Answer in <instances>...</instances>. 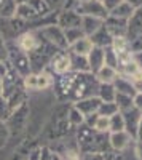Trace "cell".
<instances>
[{
  "instance_id": "30",
  "label": "cell",
  "mask_w": 142,
  "mask_h": 160,
  "mask_svg": "<svg viewBox=\"0 0 142 160\" xmlns=\"http://www.w3.org/2000/svg\"><path fill=\"white\" fill-rule=\"evenodd\" d=\"M104 66H109V68L118 69V61H117V55L112 50V47H106L104 48Z\"/></svg>"
},
{
  "instance_id": "20",
  "label": "cell",
  "mask_w": 142,
  "mask_h": 160,
  "mask_svg": "<svg viewBox=\"0 0 142 160\" xmlns=\"http://www.w3.org/2000/svg\"><path fill=\"white\" fill-rule=\"evenodd\" d=\"M115 96H117V90H115L113 85L99 83V87H97V98L102 102H115Z\"/></svg>"
},
{
  "instance_id": "35",
  "label": "cell",
  "mask_w": 142,
  "mask_h": 160,
  "mask_svg": "<svg viewBox=\"0 0 142 160\" xmlns=\"http://www.w3.org/2000/svg\"><path fill=\"white\" fill-rule=\"evenodd\" d=\"M121 2H123V0H104V2H102V5H104V8L110 13L113 8H117Z\"/></svg>"
},
{
  "instance_id": "46",
  "label": "cell",
  "mask_w": 142,
  "mask_h": 160,
  "mask_svg": "<svg viewBox=\"0 0 142 160\" xmlns=\"http://www.w3.org/2000/svg\"><path fill=\"white\" fill-rule=\"evenodd\" d=\"M99 2H104V0H99Z\"/></svg>"
},
{
  "instance_id": "1",
  "label": "cell",
  "mask_w": 142,
  "mask_h": 160,
  "mask_svg": "<svg viewBox=\"0 0 142 160\" xmlns=\"http://www.w3.org/2000/svg\"><path fill=\"white\" fill-rule=\"evenodd\" d=\"M97 87H99V82L94 74L91 72L83 74V72L70 71L67 74L61 75L59 85H58V90H59L58 95L61 99L75 104L80 99L96 96L94 91H97Z\"/></svg>"
},
{
  "instance_id": "38",
  "label": "cell",
  "mask_w": 142,
  "mask_h": 160,
  "mask_svg": "<svg viewBox=\"0 0 142 160\" xmlns=\"http://www.w3.org/2000/svg\"><path fill=\"white\" fill-rule=\"evenodd\" d=\"M46 2V5L50 7V10H53V8H58L59 5H62L66 0H45Z\"/></svg>"
},
{
  "instance_id": "22",
  "label": "cell",
  "mask_w": 142,
  "mask_h": 160,
  "mask_svg": "<svg viewBox=\"0 0 142 160\" xmlns=\"http://www.w3.org/2000/svg\"><path fill=\"white\" fill-rule=\"evenodd\" d=\"M113 87H115V90H117V93H121V95H128V96H133V98L136 95L131 82L128 78L121 77V75H118V78L113 82Z\"/></svg>"
},
{
  "instance_id": "6",
  "label": "cell",
  "mask_w": 142,
  "mask_h": 160,
  "mask_svg": "<svg viewBox=\"0 0 142 160\" xmlns=\"http://www.w3.org/2000/svg\"><path fill=\"white\" fill-rule=\"evenodd\" d=\"M8 56L11 58V62H13L11 68L18 72V75H21V77L24 78V77H27V75L31 74V62H29V58H27V55H26L22 50H19V48L16 47V51H11V55H8Z\"/></svg>"
},
{
  "instance_id": "39",
  "label": "cell",
  "mask_w": 142,
  "mask_h": 160,
  "mask_svg": "<svg viewBox=\"0 0 142 160\" xmlns=\"http://www.w3.org/2000/svg\"><path fill=\"white\" fill-rule=\"evenodd\" d=\"M134 152H136V157H137L139 160H142V142H140V141H136Z\"/></svg>"
},
{
  "instance_id": "16",
  "label": "cell",
  "mask_w": 142,
  "mask_h": 160,
  "mask_svg": "<svg viewBox=\"0 0 142 160\" xmlns=\"http://www.w3.org/2000/svg\"><path fill=\"white\" fill-rule=\"evenodd\" d=\"M93 47H94V45L91 43L89 37H83V38H80V40H78V42H75L73 45H70V47H69V51H70V53H73V55L86 56V58H88V55L91 53Z\"/></svg>"
},
{
  "instance_id": "9",
  "label": "cell",
  "mask_w": 142,
  "mask_h": 160,
  "mask_svg": "<svg viewBox=\"0 0 142 160\" xmlns=\"http://www.w3.org/2000/svg\"><path fill=\"white\" fill-rule=\"evenodd\" d=\"M50 68L53 69V72L59 74V75H64L72 71V64H70V56L69 53L66 51H58L56 55L51 58L50 61Z\"/></svg>"
},
{
  "instance_id": "5",
  "label": "cell",
  "mask_w": 142,
  "mask_h": 160,
  "mask_svg": "<svg viewBox=\"0 0 142 160\" xmlns=\"http://www.w3.org/2000/svg\"><path fill=\"white\" fill-rule=\"evenodd\" d=\"M51 85H53V78L45 71L38 74H29L27 77H24V88L27 90H45Z\"/></svg>"
},
{
  "instance_id": "10",
  "label": "cell",
  "mask_w": 142,
  "mask_h": 160,
  "mask_svg": "<svg viewBox=\"0 0 142 160\" xmlns=\"http://www.w3.org/2000/svg\"><path fill=\"white\" fill-rule=\"evenodd\" d=\"M101 102H102V101H101L97 96H89V98H85V99L77 101V102L73 104V108L78 109V111L82 112V115L86 118V117H89V115L97 114Z\"/></svg>"
},
{
  "instance_id": "41",
  "label": "cell",
  "mask_w": 142,
  "mask_h": 160,
  "mask_svg": "<svg viewBox=\"0 0 142 160\" xmlns=\"http://www.w3.org/2000/svg\"><path fill=\"white\" fill-rule=\"evenodd\" d=\"M40 154H42V151H40V149L34 151L32 154H29V160H40Z\"/></svg>"
},
{
  "instance_id": "13",
  "label": "cell",
  "mask_w": 142,
  "mask_h": 160,
  "mask_svg": "<svg viewBox=\"0 0 142 160\" xmlns=\"http://www.w3.org/2000/svg\"><path fill=\"white\" fill-rule=\"evenodd\" d=\"M38 43H40V37L37 32H24L19 38H18V48L22 50L26 55H29L31 51H34Z\"/></svg>"
},
{
  "instance_id": "24",
  "label": "cell",
  "mask_w": 142,
  "mask_h": 160,
  "mask_svg": "<svg viewBox=\"0 0 142 160\" xmlns=\"http://www.w3.org/2000/svg\"><path fill=\"white\" fill-rule=\"evenodd\" d=\"M115 104L120 112H125V111H130L134 108L133 104V96H128V95H121V93H117L115 96Z\"/></svg>"
},
{
  "instance_id": "28",
  "label": "cell",
  "mask_w": 142,
  "mask_h": 160,
  "mask_svg": "<svg viewBox=\"0 0 142 160\" xmlns=\"http://www.w3.org/2000/svg\"><path fill=\"white\" fill-rule=\"evenodd\" d=\"M64 35H66V40H67V45H73L75 42H78L80 38L86 37L82 31V28H73V29H66L64 31Z\"/></svg>"
},
{
  "instance_id": "19",
  "label": "cell",
  "mask_w": 142,
  "mask_h": 160,
  "mask_svg": "<svg viewBox=\"0 0 142 160\" xmlns=\"http://www.w3.org/2000/svg\"><path fill=\"white\" fill-rule=\"evenodd\" d=\"M104 21H101L97 18H93V16H82V31L86 37H91L101 26Z\"/></svg>"
},
{
  "instance_id": "4",
  "label": "cell",
  "mask_w": 142,
  "mask_h": 160,
  "mask_svg": "<svg viewBox=\"0 0 142 160\" xmlns=\"http://www.w3.org/2000/svg\"><path fill=\"white\" fill-rule=\"evenodd\" d=\"M40 35H43V38H46L51 45H54L56 48H59L61 51H66L69 48L64 31L59 28L58 24H51V26H45L43 29H40Z\"/></svg>"
},
{
  "instance_id": "3",
  "label": "cell",
  "mask_w": 142,
  "mask_h": 160,
  "mask_svg": "<svg viewBox=\"0 0 142 160\" xmlns=\"http://www.w3.org/2000/svg\"><path fill=\"white\" fill-rule=\"evenodd\" d=\"M73 10L80 16H93L101 21H106L109 16V11L104 8L102 2H99V0H88V2H83V3H77Z\"/></svg>"
},
{
  "instance_id": "44",
  "label": "cell",
  "mask_w": 142,
  "mask_h": 160,
  "mask_svg": "<svg viewBox=\"0 0 142 160\" xmlns=\"http://www.w3.org/2000/svg\"><path fill=\"white\" fill-rule=\"evenodd\" d=\"M77 2H78V3H83V2H88V0H77Z\"/></svg>"
},
{
  "instance_id": "7",
  "label": "cell",
  "mask_w": 142,
  "mask_h": 160,
  "mask_svg": "<svg viewBox=\"0 0 142 160\" xmlns=\"http://www.w3.org/2000/svg\"><path fill=\"white\" fill-rule=\"evenodd\" d=\"M123 114V120H125V131L131 136L133 141H136V135H137V127H139V120L142 112L137 111L136 108L130 109V111H125Z\"/></svg>"
},
{
  "instance_id": "37",
  "label": "cell",
  "mask_w": 142,
  "mask_h": 160,
  "mask_svg": "<svg viewBox=\"0 0 142 160\" xmlns=\"http://www.w3.org/2000/svg\"><path fill=\"white\" fill-rule=\"evenodd\" d=\"M133 104H134V108L137 111L142 112V93H136L134 98H133Z\"/></svg>"
},
{
  "instance_id": "42",
  "label": "cell",
  "mask_w": 142,
  "mask_h": 160,
  "mask_svg": "<svg viewBox=\"0 0 142 160\" xmlns=\"http://www.w3.org/2000/svg\"><path fill=\"white\" fill-rule=\"evenodd\" d=\"M112 160H123V157H121V155H117V154H115Z\"/></svg>"
},
{
  "instance_id": "43",
  "label": "cell",
  "mask_w": 142,
  "mask_h": 160,
  "mask_svg": "<svg viewBox=\"0 0 142 160\" xmlns=\"http://www.w3.org/2000/svg\"><path fill=\"white\" fill-rule=\"evenodd\" d=\"M27 2H29V0H16V5L18 3H27Z\"/></svg>"
},
{
  "instance_id": "21",
  "label": "cell",
  "mask_w": 142,
  "mask_h": 160,
  "mask_svg": "<svg viewBox=\"0 0 142 160\" xmlns=\"http://www.w3.org/2000/svg\"><path fill=\"white\" fill-rule=\"evenodd\" d=\"M67 53H69V56H70L72 71H75V72H83V74L91 72V71H89V62H88V58H86V56L73 55V53H70V51H67Z\"/></svg>"
},
{
  "instance_id": "23",
  "label": "cell",
  "mask_w": 142,
  "mask_h": 160,
  "mask_svg": "<svg viewBox=\"0 0 142 160\" xmlns=\"http://www.w3.org/2000/svg\"><path fill=\"white\" fill-rule=\"evenodd\" d=\"M15 18L26 21V19H34V18H37V15H35V11L31 8L29 3H18V5H16V10H15Z\"/></svg>"
},
{
  "instance_id": "34",
  "label": "cell",
  "mask_w": 142,
  "mask_h": 160,
  "mask_svg": "<svg viewBox=\"0 0 142 160\" xmlns=\"http://www.w3.org/2000/svg\"><path fill=\"white\" fill-rule=\"evenodd\" d=\"M10 136V131H8V127L3 123V122H0V148H3L7 139Z\"/></svg>"
},
{
  "instance_id": "27",
  "label": "cell",
  "mask_w": 142,
  "mask_h": 160,
  "mask_svg": "<svg viewBox=\"0 0 142 160\" xmlns=\"http://www.w3.org/2000/svg\"><path fill=\"white\" fill-rule=\"evenodd\" d=\"M67 122H69L70 127H77V128H78L80 125L85 123V117L82 115V112L78 109H75L73 106H72L69 114H67Z\"/></svg>"
},
{
  "instance_id": "26",
  "label": "cell",
  "mask_w": 142,
  "mask_h": 160,
  "mask_svg": "<svg viewBox=\"0 0 142 160\" xmlns=\"http://www.w3.org/2000/svg\"><path fill=\"white\" fill-rule=\"evenodd\" d=\"M110 120V130L109 133H117V131H125V120H123V114L117 112L112 117H109Z\"/></svg>"
},
{
  "instance_id": "36",
  "label": "cell",
  "mask_w": 142,
  "mask_h": 160,
  "mask_svg": "<svg viewBox=\"0 0 142 160\" xmlns=\"http://www.w3.org/2000/svg\"><path fill=\"white\" fill-rule=\"evenodd\" d=\"M8 58V48L5 47V42L2 38V34H0V61L3 62V59Z\"/></svg>"
},
{
  "instance_id": "33",
  "label": "cell",
  "mask_w": 142,
  "mask_h": 160,
  "mask_svg": "<svg viewBox=\"0 0 142 160\" xmlns=\"http://www.w3.org/2000/svg\"><path fill=\"white\" fill-rule=\"evenodd\" d=\"M11 115V109L8 106V101L0 96V122H5V120H8V117Z\"/></svg>"
},
{
  "instance_id": "17",
  "label": "cell",
  "mask_w": 142,
  "mask_h": 160,
  "mask_svg": "<svg viewBox=\"0 0 142 160\" xmlns=\"http://www.w3.org/2000/svg\"><path fill=\"white\" fill-rule=\"evenodd\" d=\"M97 82L99 83H109V85H113V82L118 78V71L113 69V68H109V66H102V68L94 74Z\"/></svg>"
},
{
  "instance_id": "29",
  "label": "cell",
  "mask_w": 142,
  "mask_h": 160,
  "mask_svg": "<svg viewBox=\"0 0 142 160\" xmlns=\"http://www.w3.org/2000/svg\"><path fill=\"white\" fill-rule=\"evenodd\" d=\"M91 128L96 130L97 133H109V130H110V120H109V117H104V115L97 114V117H96V120H94V123H93Z\"/></svg>"
},
{
  "instance_id": "18",
  "label": "cell",
  "mask_w": 142,
  "mask_h": 160,
  "mask_svg": "<svg viewBox=\"0 0 142 160\" xmlns=\"http://www.w3.org/2000/svg\"><path fill=\"white\" fill-rule=\"evenodd\" d=\"M134 8L130 5V3H126L125 0L117 7V8H113L110 13H109V16H112V18H117V19H123V21H128L133 15H134Z\"/></svg>"
},
{
  "instance_id": "25",
  "label": "cell",
  "mask_w": 142,
  "mask_h": 160,
  "mask_svg": "<svg viewBox=\"0 0 142 160\" xmlns=\"http://www.w3.org/2000/svg\"><path fill=\"white\" fill-rule=\"evenodd\" d=\"M27 3H29V5H31V8L35 11L37 18L46 16L48 13L51 11V10H50V7L46 5V2H45V0H29Z\"/></svg>"
},
{
  "instance_id": "14",
  "label": "cell",
  "mask_w": 142,
  "mask_h": 160,
  "mask_svg": "<svg viewBox=\"0 0 142 160\" xmlns=\"http://www.w3.org/2000/svg\"><path fill=\"white\" fill-rule=\"evenodd\" d=\"M88 62H89V71H91V74H96L104 66V48L93 47L91 53L88 55Z\"/></svg>"
},
{
  "instance_id": "8",
  "label": "cell",
  "mask_w": 142,
  "mask_h": 160,
  "mask_svg": "<svg viewBox=\"0 0 142 160\" xmlns=\"http://www.w3.org/2000/svg\"><path fill=\"white\" fill-rule=\"evenodd\" d=\"M58 26L66 31V29H73V28H82V16L75 10H64L58 16Z\"/></svg>"
},
{
  "instance_id": "32",
  "label": "cell",
  "mask_w": 142,
  "mask_h": 160,
  "mask_svg": "<svg viewBox=\"0 0 142 160\" xmlns=\"http://www.w3.org/2000/svg\"><path fill=\"white\" fill-rule=\"evenodd\" d=\"M113 152H106V154H80V160H112Z\"/></svg>"
},
{
  "instance_id": "40",
  "label": "cell",
  "mask_w": 142,
  "mask_h": 160,
  "mask_svg": "<svg viewBox=\"0 0 142 160\" xmlns=\"http://www.w3.org/2000/svg\"><path fill=\"white\" fill-rule=\"evenodd\" d=\"M136 141H140V142H142V115H140V120H139V127H137V135H136Z\"/></svg>"
},
{
  "instance_id": "31",
  "label": "cell",
  "mask_w": 142,
  "mask_h": 160,
  "mask_svg": "<svg viewBox=\"0 0 142 160\" xmlns=\"http://www.w3.org/2000/svg\"><path fill=\"white\" fill-rule=\"evenodd\" d=\"M117 112H120V111H118V108H117L115 102H101L99 111H97L99 115H104V117H112L113 114H117Z\"/></svg>"
},
{
  "instance_id": "12",
  "label": "cell",
  "mask_w": 142,
  "mask_h": 160,
  "mask_svg": "<svg viewBox=\"0 0 142 160\" xmlns=\"http://www.w3.org/2000/svg\"><path fill=\"white\" fill-rule=\"evenodd\" d=\"M133 139L131 136L128 135L126 131H117V133H109V144H110V149L115 152H121L123 149L128 148Z\"/></svg>"
},
{
  "instance_id": "11",
  "label": "cell",
  "mask_w": 142,
  "mask_h": 160,
  "mask_svg": "<svg viewBox=\"0 0 142 160\" xmlns=\"http://www.w3.org/2000/svg\"><path fill=\"white\" fill-rule=\"evenodd\" d=\"M126 26H128V21L117 19L112 16H107V19L104 21V28L110 34L112 38L113 37H126Z\"/></svg>"
},
{
  "instance_id": "2",
  "label": "cell",
  "mask_w": 142,
  "mask_h": 160,
  "mask_svg": "<svg viewBox=\"0 0 142 160\" xmlns=\"http://www.w3.org/2000/svg\"><path fill=\"white\" fill-rule=\"evenodd\" d=\"M77 141H78L80 154H106L113 152L109 144L107 133H97L86 123L80 125L77 130Z\"/></svg>"
},
{
  "instance_id": "45",
  "label": "cell",
  "mask_w": 142,
  "mask_h": 160,
  "mask_svg": "<svg viewBox=\"0 0 142 160\" xmlns=\"http://www.w3.org/2000/svg\"><path fill=\"white\" fill-rule=\"evenodd\" d=\"M0 96H2V83H0Z\"/></svg>"
},
{
  "instance_id": "15",
  "label": "cell",
  "mask_w": 142,
  "mask_h": 160,
  "mask_svg": "<svg viewBox=\"0 0 142 160\" xmlns=\"http://www.w3.org/2000/svg\"><path fill=\"white\" fill-rule=\"evenodd\" d=\"M89 40H91V43H93L94 47H99V48H106V47H110V45H112V37H110V34L106 31L104 22H102L101 28H99L91 37H89Z\"/></svg>"
}]
</instances>
